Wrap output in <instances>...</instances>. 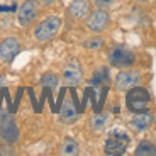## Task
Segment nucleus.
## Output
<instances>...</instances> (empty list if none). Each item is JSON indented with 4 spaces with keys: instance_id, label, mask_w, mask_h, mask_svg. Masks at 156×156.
<instances>
[{
    "instance_id": "obj_20",
    "label": "nucleus",
    "mask_w": 156,
    "mask_h": 156,
    "mask_svg": "<svg viewBox=\"0 0 156 156\" xmlns=\"http://www.w3.org/2000/svg\"><path fill=\"white\" fill-rule=\"evenodd\" d=\"M94 4L97 9H109L114 4V0H94Z\"/></svg>"
},
{
    "instance_id": "obj_4",
    "label": "nucleus",
    "mask_w": 156,
    "mask_h": 156,
    "mask_svg": "<svg viewBox=\"0 0 156 156\" xmlns=\"http://www.w3.org/2000/svg\"><path fill=\"white\" fill-rule=\"evenodd\" d=\"M0 137L5 144H14L19 141V127L14 115H2L0 119Z\"/></svg>"
},
{
    "instance_id": "obj_3",
    "label": "nucleus",
    "mask_w": 156,
    "mask_h": 156,
    "mask_svg": "<svg viewBox=\"0 0 156 156\" xmlns=\"http://www.w3.org/2000/svg\"><path fill=\"white\" fill-rule=\"evenodd\" d=\"M129 141L131 139H129L127 133H124L121 129H115L109 134L104 149H105L107 154H124L129 146Z\"/></svg>"
},
{
    "instance_id": "obj_11",
    "label": "nucleus",
    "mask_w": 156,
    "mask_h": 156,
    "mask_svg": "<svg viewBox=\"0 0 156 156\" xmlns=\"http://www.w3.org/2000/svg\"><path fill=\"white\" fill-rule=\"evenodd\" d=\"M90 14V2L88 0H73L68 7V16L71 19H83Z\"/></svg>"
},
{
    "instance_id": "obj_5",
    "label": "nucleus",
    "mask_w": 156,
    "mask_h": 156,
    "mask_svg": "<svg viewBox=\"0 0 156 156\" xmlns=\"http://www.w3.org/2000/svg\"><path fill=\"white\" fill-rule=\"evenodd\" d=\"M109 61L115 68H127L136 61V56L127 48H114L109 55Z\"/></svg>"
},
{
    "instance_id": "obj_14",
    "label": "nucleus",
    "mask_w": 156,
    "mask_h": 156,
    "mask_svg": "<svg viewBox=\"0 0 156 156\" xmlns=\"http://www.w3.org/2000/svg\"><path fill=\"white\" fill-rule=\"evenodd\" d=\"M136 156H156V146L153 143H148V141H143L139 146L134 151Z\"/></svg>"
},
{
    "instance_id": "obj_18",
    "label": "nucleus",
    "mask_w": 156,
    "mask_h": 156,
    "mask_svg": "<svg viewBox=\"0 0 156 156\" xmlns=\"http://www.w3.org/2000/svg\"><path fill=\"white\" fill-rule=\"evenodd\" d=\"M105 122H107V115H104V114H95V115L92 117L90 124H92L94 129H102L105 126Z\"/></svg>"
},
{
    "instance_id": "obj_12",
    "label": "nucleus",
    "mask_w": 156,
    "mask_h": 156,
    "mask_svg": "<svg viewBox=\"0 0 156 156\" xmlns=\"http://www.w3.org/2000/svg\"><path fill=\"white\" fill-rule=\"evenodd\" d=\"M131 127L136 129V131H144L149 126L153 124V115L146 110V112H136V115L131 119Z\"/></svg>"
},
{
    "instance_id": "obj_19",
    "label": "nucleus",
    "mask_w": 156,
    "mask_h": 156,
    "mask_svg": "<svg viewBox=\"0 0 156 156\" xmlns=\"http://www.w3.org/2000/svg\"><path fill=\"white\" fill-rule=\"evenodd\" d=\"M102 44H104V39L102 37H92L85 43V48H88V49H97V48H102Z\"/></svg>"
},
{
    "instance_id": "obj_10",
    "label": "nucleus",
    "mask_w": 156,
    "mask_h": 156,
    "mask_svg": "<svg viewBox=\"0 0 156 156\" xmlns=\"http://www.w3.org/2000/svg\"><path fill=\"white\" fill-rule=\"evenodd\" d=\"M82 78H83V71H82L80 63L76 59H71L65 66V70H63V80H65V83L70 87H76L78 83L82 82Z\"/></svg>"
},
{
    "instance_id": "obj_17",
    "label": "nucleus",
    "mask_w": 156,
    "mask_h": 156,
    "mask_svg": "<svg viewBox=\"0 0 156 156\" xmlns=\"http://www.w3.org/2000/svg\"><path fill=\"white\" fill-rule=\"evenodd\" d=\"M41 85L46 87V88L55 90L56 87H58V76H56L55 73H44L43 76H41Z\"/></svg>"
},
{
    "instance_id": "obj_22",
    "label": "nucleus",
    "mask_w": 156,
    "mask_h": 156,
    "mask_svg": "<svg viewBox=\"0 0 156 156\" xmlns=\"http://www.w3.org/2000/svg\"><path fill=\"white\" fill-rule=\"evenodd\" d=\"M2 83H4V76H2V75H0V85H2Z\"/></svg>"
},
{
    "instance_id": "obj_6",
    "label": "nucleus",
    "mask_w": 156,
    "mask_h": 156,
    "mask_svg": "<svg viewBox=\"0 0 156 156\" xmlns=\"http://www.w3.org/2000/svg\"><path fill=\"white\" fill-rule=\"evenodd\" d=\"M110 22L109 12L105 9H97L92 14H88V19H87V27L90 29L92 32H102L105 31L107 26Z\"/></svg>"
},
{
    "instance_id": "obj_23",
    "label": "nucleus",
    "mask_w": 156,
    "mask_h": 156,
    "mask_svg": "<svg viewBox=\"0 0 156 156\" xmlns=\"http://www.w3.org/2000/svg\"><path fill=\"white\" fill-rule=\"evenodd\" d=\"M139 2H146V0H139Z\"/></svg>"
},
{
    "instance_id": "obj_8",
    "label": "nucleus",
    "mask_w": 156,
    "mask_h": 156,
    "mask_svg": "<svg viewBox=\"0 0 156 156\" xmlns=\"http://www.w3.org/2000/svg\"><path fill=\"white\" fill-rule=\"evenodd\" d=\"M141 83V75L137 71H133V70H126V71H121L115 78V87L122 92H127V90L134 88Z\"/></svg>"
},
{
    "instance_id": "obj_21",
    "label": "nucleus",
    "mask_w": 156,
    "mask_h": 156,
    "mask_svg": "<svg viewBox=\"0 0 156 156\" xmlns=\"http://www.w3.org/2000/svg\"><path fill=\"white\" fill-rule=\"evenodd\" d=\"M53 2H55V0H43V4H44V5H51Z\"/></svg>"
},
{
    "instance_id": "obj_15",
    "label": "nucleus",
    "mask_w": 156,
    "mask_h": 156,
    "mask_svg": "<svg viewBox=\"0 0 156 156\" xmlns=\"http://www.w3.org/2000/svg\"><path fill=\"white\" fill-rule=\"evenodd\" d=\"M109 82V70L107 68H98L97 71H95V75L92 76V80H90V83L94 87H98V85H104V83Z\"/></svg>"
},
{
    "instance_id": "obj_16",
    "label": "nucleus",
    "mask_w": 156,
    "mask_h": 156,
    "mask_svg": "<svg viewBox=\"0 0 156 156\" xmlns=\"http://www.w3.org/2000/svg\"><path fill=\"white\" fill-rule=\"evenodd\" d=\"M61 154H78V143L71 137H66L61 144Z\"/></svg>"
},
{
    "instance_id": "obj_7",
    "label": "nucleus",
    "mask_w": 156,
    "mask_h": 156,
    "mask_svg": "<svg viewBox=\"0 0 156 156\" xmlns=\"http://www.w3.org/2000/svg\"><path fill=\"white\" fill-rule=\"evenodd\" d=\"M20 43L17 37H5L0 43V59L4 63H12L14 58L19 55Z\"/></svg>"
},
{
    "instance_id": "obj_13",
    "label": "nucleus",
    "mask_w": 156,
    "mask_h": 156,
    "mask_svg": "<svg viewBox=\"0 0 156 156\" xmlns=\"http://www.w3.org/2000/svg\"><path fill=\"white\" fill-rule=\"evenodd\" d=\"M76 117H78V110L75 109L73 102L66 100L65 104H63V107H61V112H59V119H61V122H65V124H71V122L76 121Z\"/></svg>"
},
{
    "instance_id": "obj_9",
    "label": "nucleus",
    "mask_w": 156,
    "mask_h": 156,
    "mask_svg": "<svg viewBox=\"0 0 156 156\" xmlns=\"http://www.w3.org/2000/svg\"><path fill=\"white\" fill-rule=\"evenodd\" d=\"M36 16H37V0H26L17 12V20L20 26H29L36 19Z\"/></svg>"
},
{
    "instance_id": "obj_2",
    "label": "nucleus",
    "mask_w": 156,
    "mask_h": 156,
    "mask_svg": "<svg viewBox=\"0 0 156 156\" xmlns=\"http://www.w3.org/2000/svg\"><path fill=\"white\" fill-rule=\"evenodd\" d=\"M59 29H61V19L58 16H49L37 24V27L34 29V36L37 41H49L58 34Z\"/></svg>"
},
{
    "instance_id": "obj_1",
    "label": "nucleus",
    "mask_w": 156,
    "mask_h": 156,
    "mask_svg": "<svg viewBox=\"0 0 156 156\" xmlns=\"http://www.w3.org/2000/svg\"><path fill=\"white\" fill-rule=\"evenodd\" d=\"M149 92L143 87H134V88L127 90V97H126V105L131 112H146L149 104Z\"/></svg>"
}]
</instances>
